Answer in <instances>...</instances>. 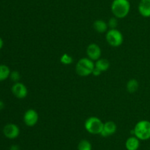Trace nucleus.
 Returning a JSON list of instances; mask_svg holds the SVG:
<instances>
[{
    "label": "nucleus",
    "mask_w": 150,
    "mask_h": 150,
    "mask_svg": "<svg viewBox=\"0 0 150 150\" xmlns=\"http://www.w3.org/2000/svg\"><path fill=\"white\" fill-rule=\"evenodd\" d=\"M10 78L11 79L12 81H13L14 82H19V80L21 79V74L18 71H11L10 75Z\"/></svg>",
    "instance_id": "nucleus-19"
},
{
    "label": "nucleus",
    "mask_w": 150,
    "mask_h": 150,
    "mask_svg": "<svg viewBox=\"0 0 150 150\" xmlns=\"http://www.w3.org/2000/svg\"><path fill=\"white\" fill-rule=\"evenodd\" d=\"M3 134L8 139H16L20 135V129L16 124H7L3 128Z\"/></svg>",
    "instance_id": "nucleus-7"
},
{
    "label": "nucleus",
    "mask_w": 150,
    "mask_h": 150,
    "mask_svg": "<svg viewBox=\"0 0 150 150\" xmlns=\"http://www.w3.org/2000/svg\"><path fill=\"white\" fill-rule=\"evenodd\" d=\"M110 66H111L110 62L105 58H100L99 60H96V62L95 63V68L100 71L102 73L108 71V69L110 68Z\"/></svg>",
    "instance_id": "nucleus-14"
},
{
    "label": "nucleus",
    "mask_w": 150,
    "mask_h": 150,
    "mask_svg": "<svg viewBox=\"0 0 150 150\" xmlns=\"http://www.w3.org/2000/svg\"><path fill=\"white\" fill-rule=\"evenodd\" d=\"M105 39L111 46L119 47L122 44L123 35L117 29H110L105 35Z\"/></svg>",
    "instance_id": "nucleus-5"
},
{
    "label": "nucleus",
    "mask_w": 150,
    "mask_h": 150,
    "mask_svg": "<svg viewBox=\"0 0 150 150\" xmlns=\"http://www.w3.org/2000/svg\"><path fill=\"white\" fill-rule=\"evenodd\" d=\"M117 126L115 122H114L113 121H108L104 123L103 128L100 135L103 137H105V138L111 136L117 132Z\"/></svg>",
    "instance_id": "nucleus-10"
},
{
    "label": "nucleus",
    "mask_w": 150,
    "mask_h": 150,
    "mask_svg": "<svg viewBox=\"0 0 150 150\" xmlns=\"http://www.w3.org/2000/svg\"><path fill=\"white\" fill-rule=\"evenodd\" d=\"M103 124L104 123L102 120L98 117L91 116L85 121L84 127L89 133L92 135H100L103 128Z\"/></svg>",
    "instance_id": "nucleus-4"
},
{
    "label": "nucleus",
    "mask_w": 150,
    "mask_h": 150,
    "mask_svg": "<svg viewBox=\"0 0 150 150\" xmlns=\"http://www.w3.org/2000/svg\"><path fill=\"white\" fill-rule=\"evenodd\" d=\"M111 10L114 17L124 19L130 13V3L129 0H113Z\"/></svg>",
    "instance_id": "nucleus-1"
},
{
    "label": "nucleus",
    "mask_w": 150,
    "mask_h": 150,
    "mask_svg": "<svg viewBox=\"0 0 150 150\" xmlns=\"http://www.w3.org/2000/svg\"><path fill=\"white\" fill-rule=\"evenodd\" d=\"M10 73L11 71L8 66L4 64L0 65V82L6 80L7 78L10 77Z\"/></svg>",
    "instance_id": "nucleus-16"
},
{
    "label": "nucleus",
    "mask_w": 150,
    "mask_h": 150,
    "mask_svg": "<svg viewBox=\"0 0 150 150\" xmlns=\"http://www.w3.org/2000/svg\"><path fill=\"white\" fill-rule=\"evenodd\" d=\"M140 147V140L135 135L127 138L125 141V148L127 150H138Z\"/></svg>",
    "instance_id": "nucleus-12"
},
{
    "label": "nucleus",
    "mask_w": 150,
    "mask_h": 150,
    "mask_svg": "<svg viewBox=\"0 0 150 150\" xmlns=\"http://www.w3.org/2000/svg\"><path fill=\"white\" fill-rule=\"evenodd\" d=\"M95 63L88 57L81 58L76 66V71L80 76H88L92 74Z\"/></svg>",
    "instance_id": "nucleus-2"
},
{
    "label": "nucleus",
    "mask_w": 150,
    "mask_h": 150,
    "mask_svg": "<svg viewBox=\"0 0 150 150\" xmlns=\"http://www.w3.org/2000/svg\"><path fill=\"white\" fill-rule=\"evenodd\" d=\"M86 54H87L88 58L92 60V61H96L100 58L102 51L98 44L92 43L89 44L86 48Z\"/></svg>",
    "instance_id": "nucleus-9"
},
{
    "label": "nucleus",
    "mask_w": 150,
    "mask_h": 150,
    "mask_svg": "<svg viewBox=\"0 0 150 150\" xmlns=\"http://www.w3.org/2000/svg\"><path fill=\"white\" fill-rule=\"evenodd\" d=\"M3 46H4V41H3L2 38L0 37V49H2Z\"/></svg>",
    "instance_id": "nucleus-24"
},
{
    "label": "nucleus",
    "mask_w": 150,
    "mask_h": 150,
    "mask_svg": "<svg viewBox=\"0 0 150 150\" xmlns=\"http://www.w3.org/2000/svg\"><path fill=\"white\" fill-rule=\"evenodd\" d=\"M101 73H102V72H101L100 71H99L98 69L95 68L93 70V72H92V74L95 76H100V75L101 74Z\"/></svg>",
    "instance_id": "nucleus-21"
},
{
    "label": "nucleus",
    "mask_w": 150,
    "mask_h": 150,
    "mask_svg": "<svg viewBox=\"0 0 150 150\" xmlns=\"http://www.w3.org/2000/svg\"><path fill=\"white\" fill-rule=\"evenodd\" d=\"M93 27L96 32L99 33H104L108 29V23L102 19H98L93 23Z\"/></svg>",
    "instance_id": "nucleus-13"
},
{
    "label": "nucleus",
    "mask_w": 150,
    "mask_h": 150,
    "mask_svg": "<svg viewBox=\"0 0 150 150\" xmlns=\"http://www.w3.org/2000/svg\"><path fill=\"white\" fill-rule=\"evenodd\" d=\"M139 13L144 18L150 17V0H141L138 6Z\"/></svg>",
    "instance_id": "nucleus-11"
},
{
    "label": "nucleus",
    "mask_w": 150,
    "mask_h": 150,
    "mask_svg": "<svg viewBox=\"0 0 150 150\" xmlns=\"http://www.w3.org/2000/svg\"><path fill=\"white\" fill-rule=\"evenodd\" d=\"M11 91L13 95L19 99H22L27 96L28 89L26 85L22 82H15L12 86Z\"/></svg>",
    "instance_id": "nucleus-8"
},
{
    "label": "nucleus",
    "mask_w": 150,
    "mask_h": 150,
    "mask_svg": "<svg viewBox=\"0 0 150 150\" xmlns=\"http://www.w3.org/2000/svg\"><path fill=\"white\" fill-rule=\"evenodd\" d=\"M60 62L64 65H70L73 63V58L70 54L64 53L60 57Z\"/></svg>",
    "instance_id": "nucleus-18"
},
{
    "label": "nucleus",
    "mask_w": 150,
    "mask_h": 150,
    "mask_svg": "<svg viewBox=\"0 0 150 150\" xmlns=\"http://www.w3.org/2000/svg\"><path fill=\"white\" fill-rule=\"evenodd\" d=\"M117 25H118V21L116 17H112L108 20V26L110 29H117Z\"/></svg>",
    "instance_id": "nucleus-20"
},
{
    "label": "nucleus",
    "mask_w": 150,
    "mask_h": 150,
    "mask_svg": "<svg viewBox=\"0 0 150 150\" xmlns=\"http://www.w3.org/2000/svg\"><path fill=\"white\" fill-rule=\"evenodd\" d=\"M23 122L27 126H34L39 120V115L35 109H28L23 115Z\"/></svg>",
    "instance_id": "nucleus-6"
},
{
    "label": "nucleus",
    "mask_w": 150,
    "mask_h": 150,
    "mask_svg": "<svg viewBox=\"0 0 150 150\" xmlns=\"http://www.w3.org/2000/svg\"><path fill=\"white\" fill-rule=\"evenodd\" d=\"M4 108V101H1V100H0V110H3V109Z\"/></svg>",
    "instance_id": "nucleus-23"
},
{
    "label": "nucleus",
    "mask_w": 150,
    "mask_h": 150,
    "mask_svg": "<svg viewBox=\"0 0 150 150\" xmlns=\"http://www.w3.org/2000/svg\"><path fill=\"white\" fill-rule=\"evenodd\" d=\"M78 150H92V144L88 140H81L78 144Z\"/></svg>",
    "instance_id": "nucleus-17"
},
{
    "label": "nucleus",
    "mask_w": 150,
    "mask_h": 150,
    "mask_svg": "<svg viewBox=\"0 0 150 150\" xmlns=\"http://www.w3.org/2000/svg\"><path fill=\"white\" fill-rule=\"evenodd\" d=\"M139 88V83L137 79H130L126 85V89L130 94H133L136 92Z\"/></svg>",
    "instance_id": "nucleus-15"
},
{
    "label": "nucleus",
    "mask_w": 150,
    "mask_h": 150,
    "mask_svg": "<svg viewBox=\"0 0 150 150\" xmlns=\"http://www.w3.org/2000/svg\"><path fill=\"white\" fill-rule=\"evenodd\" d=\"M133 131L135 136L140 141L150 139V121L148 120L139 121L135 125Z\"/></svg>",
    "instance_id": "nucleus-3"
},
{
    "label": "nucleus",
    "mask_w": 150,
    "mask_h": 150,
    "mask_svg": "<svg viewBox=\"0 0 150 150\" xmlns=\"http://www.w3.org/2000/svg\"><path fill=\"white\" fill-rule=\"evenodd\" d=\"M10 150H20V146L17 144H13L10 147Z\"/></svg>",
    "instance_id": "nucleus-22"
}]
</instances>
